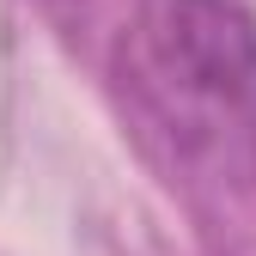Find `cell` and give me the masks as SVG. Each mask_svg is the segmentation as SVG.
Wrapping results in <instances>:
<instances>
[{"mask_svg":"<svg viewBox=\"0 0 256 256\" xmlns=\"http://www.w3.org/2000/svg\"><path fill=\"white\" fill-rule=\"evenodd\" d=\"M128 74L183 152L256 165V24L238 0H140Z\"/></svg>","mask_w":256,"mask_h":256,"instance_id":"1","label":"cell"}]
</instances>
